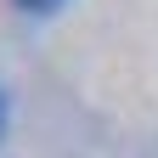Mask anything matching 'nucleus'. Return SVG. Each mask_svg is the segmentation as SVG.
<instances>
[{
	"mask_svg": "<svg viewBox=\"0 0 158 158\" xmlns=\"http://www.w3.org/2000/svg\"><path fill=\"white\" fill-rule=\"evenodd\" d=\"M11 6L23 11V17H51V11H62L68 0H11Z\"/></svg>",
	"mask_w": 158,
	"mask_h": 158,
	"instance_id": "f257e3e1",
	"label": "nucleus"
},
{
	"mask_svg": "<svg viewBox=\"0 0 158 158\" xmlns=\"http://www.w3.org/2000/svg\"><path fill=\"white\" fill-rule=\"evenodd\" d=\"M0 130H6V96H0Z\"/></svg>",
	"mask_w": 158,
	"mask_h": 158,
	"instance_id": "f03ea898",
	"label": "nucleus"
}]
</instances>
